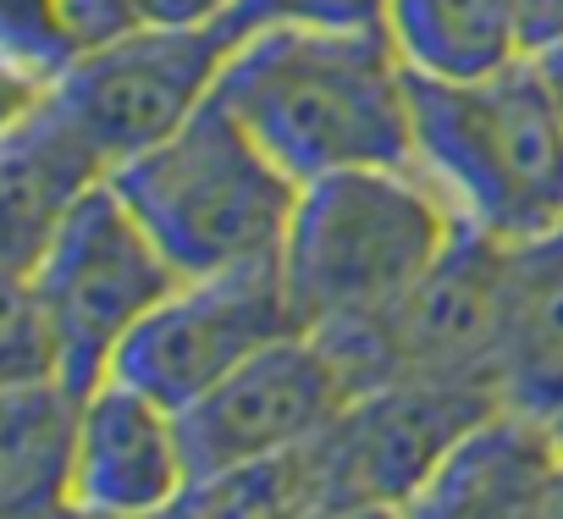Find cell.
<instances>
[{"instance_id": "6da1fadb", "label": "cell", "mask_w": 563, "mask_h": 519, "mask_svg": "<svg viewBox=\"0 0 563 519\" xmlns=\"http://www.w3.org/2000/svg\"><path fill=\"white\" fill-rule=\"evenodd\" d=\"M409 84L393 34L260 29L227 56L216 95L305 188L360 166H420Z\"/></svg>"}, {"instance_id": "7a4b0ae2", "label": "cell", "mask_w": 563, "mask_h": 519, "mask_svg": "<svg viewBox=\"0 0 563 519\" xmlns=\"http://www.w3.org/2000/svg\"><path fill=\"white\" fill-rule=\"evenodd\" d=\"M459 221L420 166H360L305 183L282 243L299 327L338 338L387 321L442 260Z\"/></svg>"}, {"instance_id": "3957f363", "label": "cell", "mask_w": 563, "mask_h": 519, "mask_svg": "<svg viewBox=\"0 0 563 519\" xmlns=\"http://www.w3.org/2000/svg\"><path fill=\"white\" fill-rule=\"evenodd\" d=\"M409 95L420 172L470 227L503 243L563 227V122L536 56L464 84L415 78Z\"/></svg>"}, {"instance_id": "277c9868", "label": "cell", "mask_w": 563, "mask_h": 519, "mask_svg": "<svg viewBox=\"0 0 563 519\" xmlns=\"http://www.w3.org/2000/svg\"><path fill=\"white\" fill-rule=\"evenodd\" d=\"M111 188L183 283L282 260L299 205V183L265 155L221 95H210L166 144L122 161Z\"/></svg>"}, {"instance_id": "5b68a950", "label": "cell", "mask_w": 563, "mask_h": 519, "mask_svg": "<svg viewBox=\"0 0 563 519\" xmlns=\"http://www.w3.org/2000/svg\"><path fill=\"white\" fill-rule=\"evenodd\" d=\"M503 327H508V243L459 221L442 260L387 321L365 332H338L327 343L354 371L360 393L382 382H437V387L497 393Z\"/></svg>"}, {"instance_id": "8992f818", "label": "cell", "mask_w": 563, "mask_h": 519, "mask_svg": "<svg viewBox=\"0 0 563 519\" xmlns=\"http://www.w3.org/2000/svg\"><path fill=\"white\" fill-rule=\"evenodd\" d=\"M7 283H29L34 299L45 305V316L62 332L67 349V382L78 393L100 387L111 376V360L122 349V338L183 283L172 272V260L161 254V243L144 232V221L128 210V199L100 183L45 243V254L34 260L29 277H7Z\"/></svg>"}, {"instance_id": "52a82bcc", "label": "cell", "mask_w": 563, "mask_h": 519, "mask_svg": "<svg viewBox=\"0 0 563 519\" xmlns=\"http://www.w3.org/2000/svg\"><path fill=\"white\" fill-rule=\"evenodd\" d=\"M238 29H155L139 23L106 45H89L56 89H45L78 133L117 172L122 161L166 144L221 84L227 56L238 51Z\"/></svg>"}, {"instance_id": "ba28073f", "label": "cell", "mask_w": 563, "mask_h": 519, "mask_svg": "<svg viewBox=\"0 0 563 519\" xmlns=\"http://www.w3.org/2000/svg\"><path fill=\"white\" fill-rule=\"evenodd\" d=\"M305 332L282 283V260L260 266L188 277L177 283L117 349L111 376L144 387L150 398L188 409L216 382H227L238 365L265 354L271 343Z\"/></svg>"}, {"instance_id": "9c48e42d", "label": "cell", "mask_w": 563, "mask_h": 519, "mask_svg": "<svg viewBox=\"0 0 563 519\" xmlns=\"http://www.w3.org/2000/svg\"><path fill=\"white\" fill-rule=\"evenodd\" d=\"M354 398H360V382L327 338L294 332L271 343L265 354L238 365L227 382H216L205 398L177 409L194 481H216L227 470L282 459L316 442Z\"/></svg>"}, {"instance_id": "30bf717a", "label": "cell", "mask_w": 563, "mask_h": 519, "mask_svg": "<svg viewBox=\"0 0 563 519\" xmlns=\"http://www.w3.org/2000/svg\"><path fill=\"white\" fill-rule=\"evenodd\" d=\"M492 409H503V398L481 387H437V382L365 387L316 442H305L321 503L404 508Z\"/></svg>"}, {"instance_id": "8fae6325", "label": "cell", "mask_w": 563, "mask_h": 519, "mask_svg": "<svg viewBox=\"0 0 563 519\" xmlns=\"http://www.w3.org/2000/svg\"><path fill=\"white\" fill-rule=\"evenodd\" d=\"M188 492H194V464L177 409L122 376L89 387L73 453V514L133 519Z\"/></svg>"}, {"instance_id": "7c38bea8", "label": "cell", "mask_w": 563, "mask_h": 519, "mask_svg": "<svg viewBox=\"0 0 563 519\" xmlns=\"http://www.w3.org/2000/svg\"><path fill=\"white\" fill-rule=\"evenodd\" d=\"M563 431L525 409H492L404 503L409 519H558Z\"/></svg>"}, {"instance_id": "4fadbf2b", "label": "cell", "mask_w": 563, "mask_h": 519, "mask_svg": "<svg viewBox=\"0 0 563 519\" xmlns=\"http://www.w3.org/2000/svg\"><path fill=\"white\" fill-rule=\"evenodd\" d=\"M111 183L106 155L78 133V122L51 100L34 95L7 111L0 133V210H7V277H29L56 227Z\"/></svg>"}, {"instance_id": "5bb4252c", "label": "cell", "mask_w": 563, "mask_h": 519, "mask_svg": "<svg viewBox=\"0 0 563 519\" xmlns=\"http://www.w3.org/2000/svg\"><path fill=\"white\" fill-rule=\"evenodd\" d=\"M497 393L508 409L563 420V227L508 243V327Z\"/></svg>"}, {"instance_id": "9a60e30c", "label": "cell", "mask_w": 563, "mask_h": 519, "mask_svg": "<svg viewBox=\"0 0 563 519\" xmlns=\"http://www.w3.org/2000/svg\"><path fill=\"white\" fill-rule=\"evenodd\" d=\"M0 415H7L0 420V508L7 519H67L84 393L73 382L7 387Z\"/></svg>"}, {"instance_id": "2e32d148", "label": "cell", "mask_w": 563, "mask_h": 519, "mask_svg": "<svg viewBox=\"0 0 563 519\" xmlns=\"http://www.w3.org/2000/svg\"><path fill=\"white\" fill-rule=\"evenodd\" d=\"M387 34L415 78H486L525 51V0H387Z\"/></svg>"}, {"instance_id": "e0dca14e", "label": "cell", "mask_w": 563, "mask_h": 519, "mask_svg": "<svg viewBox=\"0 0 563 519\" xmlns=\"http://www.w3.org/2000/svg\"><path fill=\"white\" fill-rule=\"evenodd\" d=\"M0 29H7L12 106L56 89L62 73L84 56V40L73 34L62 0H0Z\"/></svg>"}, {"instance_id": "ac0fdd59", "label": "cell", "mask_w": 563, "mask_h": 519, "mask_svg": "<svg viewBox=\"0 0 563 519\" xmlns=\"http://www.w3.org/2000/svg\"><path fill=\"white\" fill-rule=\"evenodd\" d=\"M67 382V349L29 283H7V332H0V387Z\"/></svg>"}, {"instance_id": "d6986e66", "label": "cell", "mask_w": 563, "mask_h": 519, "mask_svg": "<svg viewBox=\"0 0 563 519\" xmlns=\"http://www.w3.org/2000/svg\"><path fill=\"white\" fill-rule=\"evenodd\" d=\"M238 34L260 29H338V34H387V0H243Z\"/></svg>"}, {"instance_id": "ffe728a7", "label": "cell", "mask_w": 563, "mask_h": 519, "mask_svg": "<svg viewBox=\"0 0 563 519\" xmlns=\"http://www.w3.org/2000/svg\"><path fill=\"white\" fill-rule=\"evenodd\" d=\"M243 0H133L139 23L155 29H221L238 18Z\"/></svg>"}, {"instance_id": "44dd1931", "label": "cell", "mask_w": 563, "mask_h": 519, "mask_svg": "<svg viewBox=\"0 0 563 519\" xmlns=\"http://www.w3.org/2000/svg\"><path fill=\"white\" fill-rule=\"evenodd\" d=\"M62 12L73 23V34L89 45H106L128 29H139V12H133V0H62Z\"/></svg>"}, {"instance_id": "7402d4cb", "label": "cell", "mask_w": 563, "mask_h": 519, "mask_svg": "<svg viewBox=\"0 0 563 519\" xmlns=\"http://www.w3.org/2000/svg\"><path fill=\"white\" fill-rule=\"evenodd\" d=\"M563 45V0H525V51H558Z\"/></svg>"}, {"instance_id": "603a6c76", "label": "cell", "mask_w": 563, "mask_h": 519, "mask_svg": "<svg viewBox=\"0 0 563 519\" xmlns=\"http://www.w3.org/2000/svg\"><path fill=\"white\" fill-rule=\"evenodd\" d=\"M305 519H409L398 503H321Z\"/></svg>"}, {"instance_id": "cb8c5ba5", "label": "cell", "mask_w": 563, "mask_h": 519, "mask_svg": "<svg viewBox=\"0 0 563 519\" xmlns=\"http://www.w3.org/2000/svg\"><path fill=\"white\" fill-rule=\"evenodd\" d=\"M536 62H541V78H547L552 106H558V122H563V45H558V51H541Z\"/></svg>"}, {"instance_id": "d4e9b609", "label": "cell", "mask_w": 563, "mask_h": 519, "mask_svg": "<svg viewBox=\"0 0 563 519\" xmlns=\"http://www.w3.org/2000/svg\"><path fill=\"white\" fill-rule=\"evenodd\" d=\"M133 519H210L199 503H194V492L188 497H177V503H166V508H150V514H133Z\"/></svg>"}, {"instance_id": "484cf974", "label": "cell", "mask_w": 563, "mask_h": 519, "mask_svg": "<svg viewBox=\"0 0 563 519\" xmlns=\"http://www.w3.org/2000/svg\"><path fill=\"white\" fill-rule=\"evenodd\" d=\"M558 519H563V508H558Z\"/></svg>"}, {"instance_id": "4316f807", "label": "cell", "mask_w": 563, "mask_h": 519, "mask_svg": "<svg viewBox=\"0 0 563 519\" xmlns=\"http://www.w3.org/2000/svg\"><path fill=\"white\" fill-rule=\"evenodd\" d=\"M558 431H563V420H558Z\"/></svg>"}, {"instance_id": "83f0119b", "label": "cell", "mask_w": 563, "mask_h": 519, "mask_svg": "<svg viewBox=\"0 0 563 519\" xmlns=\"http://www.w3.org/2000/svg\"><path fill=\"white\" fill-rule=\"evenodd\" d=\"M67 519H73V514H67Z\"/></svg>"}]
</instances>
